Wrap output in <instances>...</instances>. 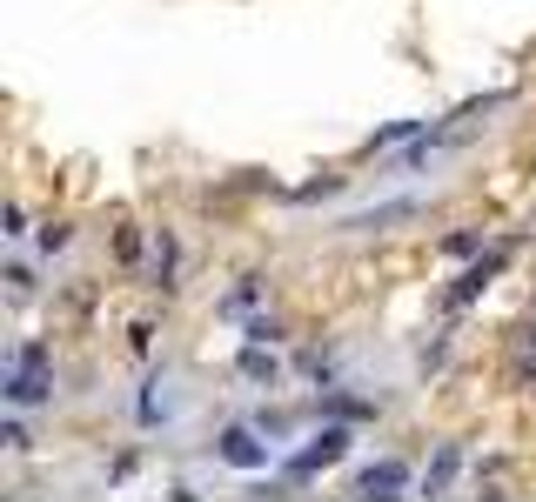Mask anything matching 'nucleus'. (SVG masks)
<instances>
[{
    "label": "nucleus",
    "instance_id": "20e7f679",
    "mask_svg": "<svg viewBox=\"0 0 536 502\" xmlns=\"http://www.w3.org/2000/svg\"><path fill=\"white\" fill-rule=\"evenodd\" d=\"M356 489L362 496H402V489H409V469H402V462H376V469H362Z\"/></svg>",
    "mask_w": 536,
    "mask_h": 502
},
{
    "label": "nucleus",
    "instance_id": "39448f33",
    "mask_svg": "<svg viewBox=\"0 0 536 502\" xmlns=\"http://www.w3.org/2000/svg\"><path fill=\"white\" fill-rule=\"evenodd\" d=\"M456 462H463V449L449 442L443 456H436V469H429V476H423V489H429V496H443V489H449V476H456Z\"/></svg>",
    "mask_w": 536,
    "mask_h": 502
},
{
    "label": "nucleus",
    "instance_id": "7ed1b4c3",
    "mask_svg": "<svg viewBox=\"0 0 536 502\" xmlns=\"http://www.w3.org/2000/svg\"><path fill=\"white\" fill-rule=\"evenodd\" d=\"M222 462H228V469H268V449L248 436V429H228V436H222Z\"/></svg>",
    "mask_w": 536,
    "mask_h": 502
},
{
    "label": "nucleus",
    "instance_id": "f257e3e1",
    "mask_svg": "<svg viewBox=\"0 0 536 502\" xmlns=\"http://www.w3.org/2000/svg\"><path fill=\"white\" fill-rule=\"evenodd\" d=\"M0 395H7L14 409L54 395V362H47V342H21V349L7 355V382H0Z\"/></svg>",
    "mask_w": 536,
    "mask_h": 502
},
{
    "label": "nucleus",
    "instance_id": "f03ea898",
    "mask_svg": "<svg viewBox=\"0 0 536 502\" xmlns=\"http://www.w3.org/2000/svg\"><path fill=\"white\" fill-rule=\"evenodd\" d=\"M342 456H349V429H322V436L289 462V476H315V469H329V462H342Z\"/></svg>",
    "mask_w": 536,
    "mask_h": 502
},
{
    "label": "nucleus",
    "instance_id": "0eeeda50",
    "mask_svg": "<svg viewBox=\"0 0 536 502\" xmlns=\"http://www.w3.org/2000/svg\"><path fill=\"white\" fill-rule=\"evenodd\" d=\"M41 248H47V255H54V248H67V221H47V228H41Z\"/></svg>",
    "mask_w": 536,
    "mask_h": 502
},
{
    "label": "nucleus",
    "instance_id": "423d86ee",
    "mask_svg": "<svg viewBox=\"0 0 536 502\" xmlns=\"http://www.w3.org/2000/svg\"><path fill=\"white\" fill-rule=\"evenodd\" d=\"M242 375H255V382H275V355H262V342H255V349H242Z\"/></svg>",
    "mask_w": 536,
    "mask_h": 502
}]
</instances>
